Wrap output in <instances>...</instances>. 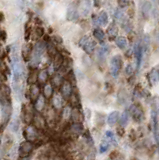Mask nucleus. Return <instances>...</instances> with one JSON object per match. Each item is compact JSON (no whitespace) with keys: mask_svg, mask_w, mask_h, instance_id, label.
I'll return each instance as SVG.
<instances>
[{"mask_svg":"<svg viewBox=\"0 0 159 160\" xmlns=\"http://www.w3.org/2000/svg\"><path fill=\"white\" fill-rule=\"evenodd\" d=\"M79 45L82 47V49L88 54H91L93 51L95 50L96 47V42L92 40L89 36H83L80 41H79Z\"/></svg>","mask_w":159,"mask_h":160,"instance_id":"nucleus-1","label":"nucleus"},{"mask_svg":"<svg viewBox=\"0 0 159 160\" xmlns=\"http://www.w3.org/2000/svg\"><path fill=\"white\" fill-rule=\"evenodd\" d=\"M121 67H122V59L120 55L113 56L110 61V73L113 77H117L119 75Z\"/></svg>","mask_w":159,"mask_h":160,"instance_id":"nucleus-2","label":"nucleus"},{"mask_svg":"<svg viewBox=\"0 0 159 160\" xmlns=\"http://www.w3.org/2000/svg\"><path fill=\"white\" fill-rule=\"evenodd\" d=\"M128 112L131 114L133 120L136 122H141L144 119V113H143V110L139 105H131Z\"/></svg>","mask_w":159,"mask_h":160,"instance_id":"nucleus-3","label":"nucleus"},{"mask_svg":"<svg viewBox=\"0 0 159 160\" xmlns=\"http://www.w3.org/2000/svg\"><path fill=\"white\" fill-rule=\"evenodd\" d=\"M43 51H44V45L42 43H38L36 45L35 49H34V52L32 54L31 60H30V63H31L33 66H36L37 64L39 63L41 55H42Z\"/></svg>","mask_w":159,"mask_h":160,"instance_id":"nucleus-4","label":"nucleus"},{"mask_svg":"<svg viewBox=\"0 0 159 160\" xmlns=\"http://www.w3.org/2000/svg\"><path fill=\"white\" fill-rule=\"evenodd\" d=\"M143 49L142 45L140 43H137L134 46V55L136 58V66H137V69H139L140 66H141V62H142V58H143Z\"/></svg>","mask_w":159,"mask_h":160,"instance_id":"nucleus-5","label":"nucleus"},{"mask_svg":"<svg viewBox=\"0 0 159 160\" xmlns=\"http://www.w3.org/2000/svg\"><path fill=\"white\" fill-rule=\"evenodd\" d=\"M92 21L94 25H106L108 23V14L105 11H101L97 17L96 15H93Z\"/></svg>","mask_w":159,"mask_h":160,"instance_id":"nucleus-6","label":"nucleus"},{"mask_svg":"<svg viewBox=\"0 0 159 160\" xmlns=\"http://www.w3.org/2000/svg\"><path fill=\"white\" fill-rule=\"evenodd\" d=\"M152 131L155 138V141L159 145V123H158V118L156 113H152Z\"/></svg>","mask_w":159,"mask_h":160,"instance_id":"nucleus-7","label":"nucleus"},{"mask_svg":"<svg viewBox=\"0 0 159 160\" xmlns=\"http://www.w3.org/2000/svg\"><path fill=\"white\" fill-rule=\"evenodd\" d=\"M151 11H152V5L149 1H144L141 4V14L143 18H149Z\"/></svg>","mask_w":159,"mask_h":160,"instance_id":"nucleus-8","label":"nucleus"},{"mask_svg":"<svg viewBox=\"0 0 159 160\" xmlns=\"http://www.w3.org/2000/svg\"><path fill=\"white\" fill-rule=\"evenodd\" d=\"M148 79H149V82L152 85L157 84L159 82V67H155L149 72Z\"/></svg>","mask_w":159,"mask_h":160,"instance_id":"nucleus-9","label":"nucleus"},{"mask_svg":"<svg viewBox=\"0 0 159 160\" xmlns=\"http://www.w3.org/2000/svg\"><path fill=\"white\" fill-rule=\"evenodd\" d=\"M32 148H33L32 144L29 141H24V142H22L21 145H20L19 153L21 156H26L32 151Z\"/></svg>","mask_w":159,"mask_h":160,"instance_id":"nucleus-10","label":"nucleus"},{"mask_svg":"<svg viewBox=\"0 0 159 160\" xmlns=\"http://www.w3.org/2000/svg\"><path fill=\"white\" fill-rule=\"evenodd\" d=\"M118 119H119V112L112 111L111 113H109L107 116V123L108 125H110V126H114Z\"/></svg>","mask_w":159,"mask_h":160,"instance_id":"nucleus-11","label":"nucleus"},{"mask_svg":"<svg viewBox=\"0 0 159 160\" xmlns=\"http://www.w3.org/2000/svg\"><path fill=\"white\" fill-rule=\"evenodd\" d=\"M93 36L95 39L99 41L100 43H104L105 41V33L101 28H95L93 30Z\"/></svg>","mask_w":159,"mask_h":160,"instance_id":"nucleus-12","label":"nucleus"},{"mask_svg":"<svg viewBox=\"0 0 159 160\" xmlns=\"http://www.w3.org/2000/svg\"><path fill=\"white\" fill-rule=\"evenodd\" d=\"M109 144H112V145H117V138L115 134L111 130H107L105 132V139Z\"/></svg>","mask_w":159,"mask_h":160,"instance_id":"nucleus-13","label":"nucleus"},{"mask_svg":"<svg viewBox=\"0 0 159 160\" xmlns=\"http://www.w3.org/2000/svg\"><path fill=\"white\" fill-rule=\"evenodd\" d=\"M115 44L119 49H125L127 47V39L124 36H117L115 38Z\"/></svg>","mask_w":159,"mask_h":160,"instance_id":"nucleus-14","label":"nucleus"},{"mask_svg":"<svg viewBox=\"0 0 159 160\" xmlns=\"http://www.w3.org/2000/svg\"><path fill=\"white\" fill-rule=\"evenodd\" d=\"M128 119H129V112L128 111L122 112V114H120L119 116V124L122 127H125L128 124Z\"/></svg>","mask_w":159,"mask_h":160,"instance_id":"nucleus-15","label":"nucleus"},{"mask_svg":"<svg viewBox=\"0 0 159 160\" xmlns=\"http://www.w3.org/2000/svg\"><path fill=\"white\" fill-rule=\"evenodd\" d=\"M107 33H108V35L110 38H116L117 33H118V28H117V26L114 23H112L107 28Z\"/></svg>","mask_w":159,"mask_h":160,"instance_id":"nucleus-16","label":"nucleus"},{"mask_svg":"<svg viewBox=\"0 0 159 160\" xmlns=\"http://www.w3.org/2000/svg\"><path fill=\"white\" fill-rule=\"evenodd\" d=\"M109 147H110V144H109L106 140H103L100 145H99V153L100 154H103V153H106V152L108 151Z\"/></svg>","mask_w":159,"mask_h":160,"instance_id":"nucleus-17","label":"nucleus"},{"mask_svg":"<svg viewBox=\"0 0 159 160\" xmlns=\"http://www.w3.org/2000/svg\"><path fill=\"white\" fill-rule=\"evenodd\" d=\"M62 94L64 97H68L71 94V86L68 82H65L62 85Z\"/></svg>","mask_w":159,"mask_h":160,"instance_id":"nucleus-18","label":"nucleus"},{"mask_svg":"<svg viewBox=\"0 0 159 160\" xmlns=\"http://www.w3.org/2000/svg\"><path fill=\"white\" fill-rule=\"evenodd\" d=\"M53 104H54V106L56 108H60L63 104V101L61 99V96H60L59 94H56L54 98H53Z\"/></svg>","mask_w":159,"mask_h":160,"instance_id":"nucleus-19","label":"nucleus"},{"mask_svg":"<svg viewBox=\"0 0 159 160\" xmlns=\"http://www.w3.org/2000/svg\"><path fill=\"white\" fill-rule=\"evenodd\" d=\"M44 104H45V102H44V98H43V96H39V98L37 99L36 104H35L36 109H37V110H42Z\"/></svg>","mask_w":159,"mask_h":160,"instance_id":"nucleus-20","label":"nucleus"},{"mask_svg":"<svg viewBox=\"0 0 159 160\" xmlns=\"http://www.w3.org/2000/svg\"><path fill=\"white\" fill-rule=\"evenodd\" d=\"M47 74H48L47 71L42 70L39 73V75H38V79L40 80L41 82H45V81H46V79H47Z\"/></svg>","mask_w":159,"mask_h":160,"instance_id":"nucleus-21","label":"nucleus"},{"mask_svg":"<svg viewBox=\"0 0 159 160\" xmlns=\"http://www.w3.org/2000/svg\"><path fill=\"white\" fill-rule=\"evenodd\" d=\"M44 94H45V96H46V97L51 96V94H52V87H51L50 84H47L46 86H45V88H44Z\"/></svg>","mask_w":159,"mask_h":160,"instance_id":"nucleus-22","label":"nucleus"},{"mask_svg":"<svg viewBox=\"0 0 159 160\" xmlns=\"http://www.w3.org/2000/svg\"><path fill=\"white\" fill-rule=\"evenodd\" d=\"M10 127H11V130L16 132L18 130V127H19V122H18V120L17 119L13 120L12 123H11V125H10Z\"/></svg>","mask_w":159,"mask_h":160,"instance_id":"nucleus-23","label":"nucleus"},{"mask_svg":"<svg viewBox=\"0 0 159 160\" xmlns=\"http://www.w3.org/2000/svg\"><path fill=\"white\" fill-rule=\"evenodd\" d=\"M75 9L74 8H72V7H71V8H69L68 9V12H67V19H69V20H72V19L74 18V16H75Z\"/></svg>","mask_w":159,"mask_h":160,"instance_id":"nucleus-24","label":"nucleus"},{"mask_svg":"<svg viewBox=\"0 0 159 160\" xmlns=\"http://www.w3.org/2000/svg\"><path fill=\"white\" fill-rule=\"evenodd\" d=\"M133 71H134L133 66H132L131 64H127L126 67H125V73H126V75H128V76L132 75V73H133Z\"/></svg>","mask_w":159,"mask_h":160,"instance_id":"nucleus-25","label":"nucleus"},{"mask_svg":"<svg viewBox=\"0 0 159 160\" xmlns=\"http://www.w3.org/2000/svg\"><path fill=\"white\" fill-rule=\"evenodd\" d=\"M118 5L120 8H125L129 5V0H118Z\"/></svg>","mask_w":159,"mask_h":160,"instance_id":"nucleus-26","label":"nucleus"},{"mask_svg":"<svg viewBox=\"0 0 159 160\" xmlns=\"http://www.w3.org/2000/svg\"><path fill=\"white\" fill-rule=\"evenodd\" d=\"M123 16H124V14H123L122 11L117 10L116 12H115V18L117 19V20H122V19H123Z\"/></svg>","mask_w":159,"mask_h":160,"instance_id":"nucleus-27","label":"nucleus"},{"mask_svg":"<svg viewBox=\"0 0 159 160\" xmlns=\"http://www.w3.org/2000/svg\"><path fill=\"white\" fill-rule=\"evenodd\" d=\"M27 134H28V137L29 138H32V137H35V133H34L33 129L31 127L27 128Z\"/></svg>","mask_w":159,"mask_h":160,"instance_id":"nucleus-28","label":"nucleus"},{"mask_svg":"<svg viewBox=\"0 0 159 160\" xmlns=\"http://www.w3.org/2000/svg\"><path fill=\"white\" fill-rule=\"evenodd\" d=\"M70 113H71V110L69 107H66L64 109V118H68L70 116Z\"/></svg>","mask_w":159,"mask_h":160,"instance_id":"nucleus-29","label":"nucleus"},{"mask_svg":"<svg viewBox=\"0 0 159 160\" xmlns=\"http://www.w3.org/2000/svg\"><path fill=\"white\" fill-rule=\"evenodd\" d=\"M157 108H158V109H157V111H158V113H159V103L157 104Z\"/></svg>","mask_w":159,"mask_h":160,"instance_id":"nucleus-30","label":"nucleus"},{"mask_svg":"<svg viewBox=\"0 0 159 160\" xmlns=\"http://www.w3.org/2000/svg\"><path fill=\"white\" fill-rule=\"evenodd\" d=\"M0 85H1V82H0Z\"/></svg>","mask_w":159,"mask_h":160,"instance_id":"nucleus-31","label":"nucleus"},{"mask_svg":"<svg viewBox=\"0 0 159 160\" xmlns=\"http://www.w3.org/2000/svg\"><path fill=\"white\" fill-rule=\"evenodd\" d=\"M152 1H155V0H152Z\"/></svg>","mask_w":159,"mask_h":160,"instance_id":"nucleus-32","label":"nucleus"}]
</instances>
